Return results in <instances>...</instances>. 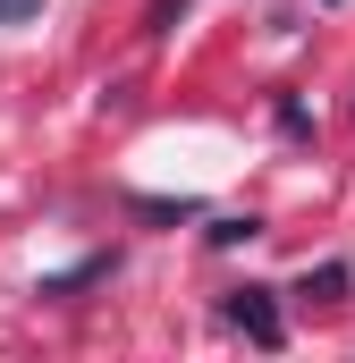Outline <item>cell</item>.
Returning <instances> with one entry per match:
<instances>
[{
	"mask_svg": "<svg viewBox=\"0 0 355 363\" xmlns=\"http://www.w3.org/2000/svg\"><path fill=\"white\" fill-rule=\"evenodd\" d=\"M220 313H229V330H246L263 355H279V347H288V321H279V287H263V279L229 287V296H220Z\"/></svg>",
	"mask_w": 355,
	"mask_h": 363,
	"instance_id": "1",
	"label": "cell"
},
{
	"mask_svg": "<svg viewBox=\"0 0 355 363\" xmlns=\"http://www.w3.org/2000/svg\"><path fill=\"white\" fill-rule=\"evenodd\" d=\"M119 271V254H85V262H68V271H43L34 279V296H77V287H93V279Z\"/></svg>",
	"mask_w": 355,
	"mask_h": 363,
	"instance_id": "2",
	"label": "cell"
},
{
	"mask_svg": "<svg viewBox=\"0 0 355 363\" xmlns=\"http://www.w3.org/2000/svg\"><path fill=\"white\" fill-rule=\"evenodd\" d=\"M347 287H355L347 262H322V271H305V279H296V296H305V304H339Z\"/></svg>",
	"mask_w": 355,
	"mask_h": 363,
	"instance_id": "3",
	"label": "cell"
},
{
	"mask_svg": "<svg viewBox=\"0 0 355 363\" xmlns=\"http://www.w3.org/2000/svg\"><path fill=\"white\" fill-rule=\"evenodd\" d=\"M203 237H212V245H254V237H263V220H254V211H229V220H212Z\"/></svg>",
	"mask_w": 355,
	"mask_h": 363,
	"instance_id": "4",
	"label": "cell"
},
{
	"mask_svg": "<svg viewBox=\"0 0 355 363\" xmlns=\"http://www.w3.org/2000/svg\"><path fill=\"white\" fill-rule=\"evenodd\" d=\"M279 135H313V118H305V101H296V93H279Z\"/></svg>",
	"mask_w": 355,
	"mask_h": 363,
	"instance_id": "5",
	"label": "cell"
},
{
	"mask_svg": "<svg viewBox=\"0 0 355 363\" xmlns=\"http://www.w3.org/2000/svg\"><path fill=\"white\" fill-rule=\"evenodd\" d=\"M178 17H186V0H153V9H144V34H170Z\"/></svg>",
	"mask_w": 355,
	"mask_h": 363,
	"instance_id": "6",
	"label": "cell"
},
{
	"mask_svg": "<svg viewBox=\"0 0 355 363\" xmlns=\"http://www.w3.org/2000/svg\"><path fill=\"white\" fill-rule=\"evenodd\" d=\"M26 17H43V0H0V26H26Z\"/></svg>",
	"mask_w": 355,
	"mask_h": 363,
	"instance_id": "7",
	"label": "cell"
}]
</instances>
